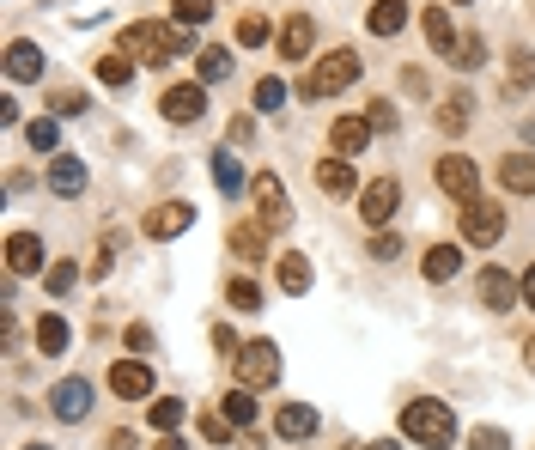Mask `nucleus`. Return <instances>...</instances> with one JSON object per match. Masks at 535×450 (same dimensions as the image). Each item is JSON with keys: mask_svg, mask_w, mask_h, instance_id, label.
I'll return each mask as SVG.
<instances>
[{"mask_svg": "<svg viewBox=\"0 0 535 450\" xmlns=\"http://www.w3.org/2000/svg\"><path fill=\"white\" fill-rule=\"evenodd\" d=\"M159 110H165V122H201V110H207V86H171V92L159 98Z\"/></svg>", "mask_w": 535, "mask_h": 450, "instance_id": "nucleus-12", "label": "nucleus"}, {"mask_svg": "<svg viewBox=\"0 0 535 450\" xmlns=\"http://www.w3.org/2000/svg\"><path fill=\"white\" fill-rule=\"evenodd\" d=\"M274 280H280V292H292V298H298V292H311V262L286 250V256L274 262Z\"/></svg>", "mask_w": 535, "mask_h": 450, "instance_id": "nucleus-24", "label": "nucleus"}, {"mask_svg": "<svg viewBox=\"0 0 535 450\" xmlns=\"http://www.w3.org/2000/svg\"><path fill=\"white\" fill-rule=\"evenodd\" d=\"M438 189L456 195V201H475V195H481V171H475V159H463V153L438 159Z\"/></svg>", "mask_w": 535, "mask_h": 450, "instance_id": "nucleus-8", "label": "nucleus"}, {"mask_svg": "<svg viewBox=\"0 0 535 450\" xmlns=\"http://www.w3.org/2000/svg\"><path fill=\"white\" fill-rule=\"evenodd\" d=\"M274 432H280V438H311V432H317V408H304V402H280Z\"/></svg>", "mask_w": 535, "mask_h": 450, "instance_id": "nucleus-18", "label": "nucleus"}, {"mask_svg": "<svg viewBox=\"0 0 535 450\" xmlns=\"http://www.w3.org/2000/svg\"><path fill=\"white\" fill-rule=\"evenodd\" d=\"M499 183H505L511 195H535V159H529V153L499 159Z\"/></svg>", "mask_w": 535, "mask_h": 450, "instance_id": "nucleus-20", "label": "nucleus"}, {"mask_svg": "<svg viewBox=\"0 0 535 450\" xmlns=\"http://www.w3.org/2000/svg\"><path fill=\"white\" fill-rule=\"evenodd\" d=\"M365 450H402V444H396V438H377V444H365Z\"/></svg>", "mask_w": 535, "mask_h": 450, "instance_id": "nucleus-51", "label": "nucleus"}, {"mask_svg": "<svg viewBox=\"0 0 535 450\" xmlns=\"http://www.w3.org/2000/svg\"><path fill=\"white\" fill-rule=\"evenodd\" d=\"M49 189H55V195H80V189H86V165L73 159V153L49 159Z\"/></svg>", "mask_w": 535, "mask_h": 450, "instance_id": "nucleus-19", "label": "nucleus"}, {"mask_svg": "<svg viewBox=\"0 0 535 450\" xmlns=\"http://www.w3.org/2000/svg\"><path fill=\"white\" fill-rule=\"evenodd\" d=\"M469 110H475V104H469V92H450V98H444V110H438V128H444V134H463V128H469Z\"/></svg>", "mask_w": 535, "mask_h": 450, "instance_id": "nucleus-27", "label": "nucleus"}, {"mask_svg": "<svg viewBox=\"0 0 535 450\" xmlns=\"http://www.w3.org/2000/svg\"><path fill=\"white\" fill-rule=\"evenodd\" d=\"M43 268V238L37 232H13L7 238V274H37Z\"/></svg>", "mask_w": 535, "mask_h": 450, "instance_id": "nucleus-15", "label": "nucleus"}, {"mask_svg": "<svg viewBox=\"0 0 535 450\" xmlns=\"http://www.w3.org/2000/svg\"><path fill=\"white\" fill-rule=\"evenodd\" d=\"M49 408H55V420H67V426L86 420V414H92V384H86V378H61V384L49 390Z\"/></svg>", "mask_w": 535, "mask_h": 450, "instance_id": "nucleus-10", "label": "nucleus"}, {"mask_svg": "<svg viewBox=\"0 0 535 450\" xmlns=\"http://www.w3.org/2000/svg\"><path fill=\"white\" fill-rule=\"evenodd\" d=\"M219 408H225V420H232V426H250V420H256V402H250V390H232Z\"/></svg>", "mask_w": 535, "mask_h": 450, "instance_id": "nucleus-35", "label": "nucleus"}, {"mask_svg": "<svg viewBox=\"0 0 535 450\" xmlns=\"http://www.w3.org/2000/svg\"><path fill=\"white\" fill-rule=\"evenodd\" d=\"M481 61H487V43H481V37H456L450 67H463V73H469V67H481Z\"/></svg>", "mask_w": 535, "mask_h": 450, "instance_id": "nucleus-33", "label": "nucleus"}, {"mask_svg": "<svg viewBox=\"0 0 535 450\" xmlns=\"http://www.w3.org/2000/svg\"><path fill=\"white\" fill-rule=\"evenodd\" d=\"M280 378V347L274 341H244L238 353V390H268Z\"/></svg>", "mask_w": 535, "mask_h": 450, "instance_id": "nucleus-4", "label": "nucleus"}, {"mask_svg": "<svg viewBox=\"0 0 535 450\" xmlns=\"http://www.w3.org/2000/svg\"><path fill=\"white\" fill-rule=\"evenodd\" d=\"M238 43H244V49H256V43H268V19H256V13H244V19H238Z\"/></svg>", "mask_w": 535, "mask_h": 450, "instance_id": "nucleus-40", "label": "nucleus"}, {"mask_svg": "<svg viewBox=\"0 0 535 450\" xmlns=\"http://www.w3.org/2000/svg\"><path fill=\"white\" fill-rule=\"evenodd\" d=\"M365 25H371V37H396L408 25V0H371Z\"/></svg>", "mask_w": 535, "mask_h": 450, "instance_id": "nucleus-17", "label": "nucleus"}, {"mask_svg": "<svg viewBox=\"0 0 535 450\" xmlns=\"http://www.w3.org/2000/svg\"><path fill=\"white\" fill-rule=\"evenodd\" d=\"M420 31H426V43H432L438 55L456 49V31H450V13H444V7H426V13H420Z\"/></svg>", "mask_w": 535, "mask_h": 450, "instance_id": "nucleus-25", "label": "nucleus"}, {"mask_svg": "<svg viewBox=\"0 0 535 450\" xmlns=\"http://www.w3.org/2000/svg\"><path fill=\"white\" fill-rule=\"evenodd\" d=\"M189 225H195V207H189V201H159V207H152V213H146V225H140V232L165 244V238H177V232H189Z\"/></svg>", "mask_w": 535, "mask_h": 450, "instance_id": "nucleus-9", "label": "nucleus"}, {"mask_svg": "<svg viewBox=\"0 0 535 450\" xmlns=\"http://www.w3.org/2000/svg\"><path fill=\"white\" fill-rule=\"evenodd\" d=\"M365 122H371V134H390L396 128V104H384V98L365 104Z\"/></svg>", "mask_w": 535, "mask_h": 450, "instance_id": "nucleus-39", "label": "nucleus"}, {"mask_svg": "<svg viewBox=\"0 0 535 450\" xmlns=\"http://www.w3.org/2000/svg\"><path fill=\"white\" fill-rule=\"evenodd\" d=\"M365 256H377V262H396V256H402V238H396V232H377Z\"/></svg>", "mask_w": 535, "mask_h": 450, "instance_id": "nucleus-44", "label": "nucleus"}, {"mask_svg": "<svg viewBox=\"0 0 535 450\" xmlns=\"http://www.w3.org/2000/svg\"><path fill=\"white\" fill-rule=\"evenodd\" d=\"M195 67H201V86H213V80H225V73H232V55H225V49H201Z\"/></svg>", "mask_w": 535, "mask_h": 450, "instance_id": "nucleus-32", "label": "nucleus"}, {"mask_svg": "<svg viewBox=\"0 0 535 450\" xmlns=\"http://www.w3.org/2000/svg\"><path fill=\"white\" fill-rule=\"evenodd\" d=\"M365 140H371V122H365V116H335V128H329V146H335L341 159L365 153Z\"/></svg>", "mask_w": 535, "mask_h": 450, "instance_id": "nucleus-16", "label": "nucleus"}, {"mask_svg": "<svg viewBox=\"0 0 535 450\" xmlns=\"http://www.w3.org/2000/svg\"><path fill=\"white\" fill-rule=\"evenodd\" d=\"M402 432L414 444H426V450H444L456 438V414H450V402H408L402 408Z\"/></svg>", "mask_w": 535, "mask_h": 450, "instance_id": "nucleus-2", "label": "nucleus"}, {"mask_svg": "<svg viewBox=\"0 0 535 450\" xmlns=\"http://www.w3.org/2000/svg\"><path fill=\"white\" fill-rule=\"evenodd\" d=\"M31 450H49V444H31Z\"/></svg>", "mask_w": 535, "mask_h": 450, "instance_id": "nucleus-53", "label": "nucleus"}, {"mask_svg": "<svg viewBox=\"0 0 535 450\" xmlns=\"http://www.w3.org/2000/svg\"><path fill=\"white\" fill-rule=\"evenodd\" d=\"M213 183H219V195H238L244 189V171H238L232 153H213Z\"/></svg>", "mask_w": 535, "mask_h": 450, "instance_id": "nucleus-31", "label": "nucleus"}, {"mask_svg": "<svg viewBox=\"0 0 535 450\" xmlns=\"http://www.w3.org/2000/svg\"><path fill=\"white\" fill-rule=\"evenodd\" d=\"M250 195H256V225H268V232H280V225L292 219V201H286V183L280 177H256Z\"/></svg>", "mask_w": 535, "mask_h": 450, "instance_id": "nucleus-7", "label": "nucleus"}, {"mask_svg": "<svg viewBox=\"0 0 535 450\" xmlns=\"http://www.w3.org/2000/svg\"><path fill=\"white\" fill-rule=\"evenodd\" d=\"M225 140H232V146L256 140V122H250V116H232V122H225Z\"/></svg>", "mask_w": 535, "mask_h": 450, "instance_id": "nucleus-46", "label": "nucleus"}, {"mask_svg": "<svg viewBox=\"0 0 535 450\" xmlns=\"http://www.w3.org/2000/svg\"><path fill=\"white\" fill-rule=\"evenodd\" d=\"M128 347H134V353H146V347H152V329H146V323H134V329H128Z\"/></svg>", "mask_w": 535, "mask_h": 450, "instance_id": "nucleus-49", "label": "nucleus"}, {"mask_svg": "<svg viewBox=\"0 0 535 450\" xmlns=\"http://www.w3.org/2000/svg\"><path fill=\"white\" fill-rule=\"evenodd\" d=\"M469 450H511V438H505L499 426H475V432H469Z\"/></svg>", "mask_w": 535, "mask_h": 450, "instance_id": "nucleus-41", "label": "nucleus"}, {"mask_svg": "<svg viewBox=\"0 0 535 450\" xmlns=\"http://www.w3.org/2000/svg\"><path fill=\"white\" fill-rule=\"evenodd\" d=\"M456 268H463V250H456V244H432V250H426V262H420V274H426L432 286H444Z\"/></svg>", "mask_w": 535, "mask_h": 450, "instance_id": "nucleus-21", "label": "nucleus"}, {"mask_svg": "<svg viewBox=\"0 0 535 450\" xmlns=\"http://www.w3.org/2000/svg\"><path fill=\"white\" fill-rule=\"evenodd\" d=\"M359 80V55L353 49H329L311 73H304V98H335Z\"/></svg>", "mask_w": 535, "mask_h": 450, "instance_id": "nucleus-3", "label": "nucleus"}, {"mask_svg": "<svg viewBox=\"0 0 535 450\" xmlns=\"http://www.w3.org/2000/svg\"><path fill=\"white\" fill-rule=\"evenodd\" d=\"M225 244H232V256H238V262H262L268 225H232V232H225Z\"/></svg>", "mask_w": 535, "mask_h": 450, "instance_id": "nucleus-22", "label": "nucleus"}, {"mask_svg": "<svg viewBox=\"0 0 535 450\" xmlns=\"http://www.w3.org/2000/svg\"><path fill=\"white\" fill-rule=\"evenodd\" d=\"M523 286L505 274V268H481V280H475V298H481V305L487 311H511V298H517Z\"/></svg>", "mask_w": 535, "mask_h": 450, "instance_id": "nucleus-13", "label": "nucleus"}, {"mask_svg": "<svg viewBox=\"0 0 535 450\" xmlns=\"http://www.w3.org/2000/svg\"><path fill=\"white\" fill-rule=\"evenodd\" d=\"M25 140L37 146V153H55V140H61V134H55V122H49V116H37V122L25 128Z\"/></svg>", "mask_w": 535, "mask_h": 450, "instance_id": "nucleus-38", "label": "nucleus"}, {"mask_svg": "<svg viewBox=\"0 0 535 450\" xmlns=\"http://www.w3.org/2000/svg\"><path fill=\"white\" fill-rule=\"evenodd\" d=\"M353 183H359V177H353L347 159H323V165H317V189H323V195H347Z\"/></svg>", "mask_w": 535, "mask_h": 450, "instance_id": "nucleus-26", "label": "nucleus"}, {"mask_svg": "<svg viewBox=\"0 0 535 450\" xmlns=\"http://www.w3.org/2000/svg\"><path fill=\"white\" fill-rule=\"evenodd\" d=\"M7 73H13V80H43V49L19 37V43L7 49Z\"/></svg>", "mask_w": 535, "mask_h": 450, "instance_id": "nucleus-23", "label": "nucleus"}, {"mask_svg": "<svg viewBox=\"0 0 535 450\" xmlns=\"http://www.w3.org/2000/svg\"><path fill=\"white\" fill-rule=\"evenodd\" d=\"M55 110H61V116H80V110H86V92H55Z\"/></svg>", "mask_w": 535, "mask_h": 450, "instance_id": "nucleus-47", "label": "nucleus"}, {"mask_svg": "<svg viewBox=\"0 0 535 450\" xmlns=\"http://www.w3.org/2000/svg\"><path fill=\"white\" fill-rule=\"evenodd\" d=\"M122 55L134 61L140 55V67H171V61H183L189 55V31H165V25H128L122 31Z\"/></svg>", "mask_w": 535, "mask_h": 450, "instance_id": "nucleus-1", "label": "nucleus"}, {"mask_svg": "<svg viewBox=\"0 0 535 450\" xmlns=\"http://www.w3.org/2000/svg\"><path fill=\"white\" fill-rule=\"evenodd\" d=\"M523 86H535V55H511V92H523Z\"/></svg>", "mask_w": 535, "mask_h": 450, "instance_id": "nucleus-42", "label": "nucleus"}, {"mask_svg": "<svg viewBox=\"0 0 535 450\" xmlns=\"http://www.w3.org/2000/svg\"><path fill=\"white\" fill-rule=\"evenodd\" d=\"M517 286H523V305H529V311H535V268H529V274H523V280H517Z\"/></svg>", "mask_w": 535, "mask_h": 450, "instance_id": "nucleus-50", "label": "nucleus"}, {"mask_svg": "<svg viewBox=\"0 0 535 450\" xmlns=\"http://www.w3.org/2000/svg\"><path fill=\"white\" fill-rule=\"evenodd\" d=\"M98 80H104L110 92H122V86L134 80V61H128L122 49H116V55H104V61H98Z\"/></svg>", "mask_w": 535, "mask_h": 450, "instance_id": "nucleus-29", "label": "nucleus"}, {"mask_svg": "<svg viewBox=\"0 0 535 450\" xmlns=\"http://www.w3.org/2000/svg\"><path fill=\"white\" fill-rule=\"evenodd\" d=\"M67 347V323L61 317H43L37 323V353H61Z\"/></svg>", "mask_w": 535, "mask_h": 450, "instance_id": "nucleus-34", "label": "nucleus"}, {"mask_svg": "<svg viewBox=\"0 0 535 450\" xmlns=\"http://www.w3.org/2000/svg\"><path fill=\"white\" fill-rule=\"evenodd\" d=\"M463 238H469V244H481V250H487V244H499V238H505V213H499L493 201H481V195H475V201H463Z\"/></svg>", "mask_w": 535, "mask_h": 450, "instance_id": "nucleus-5", "label": "nucleus"}, {"mask_svg": "<svg viewBox=\"0 0 535 450\" xmlns=\"http://www.w3.org/2000/svg\"><path fill=\"white\" fill-rule=\"evenodd\" d=\"M110 390L128 396V402L152 396V365H146V359H122V365H110Z\"/></svg>", "mask_w": 535, "mask_h": 450, "instance_id": "nucleus-11", "label": "nucleus"}, {"mask_svg": "<svg viewBox=\"0 0 535 450\" xmlns=\"http://www.w3.org/2000/svg\"><path fill=\"white\" fill-rule=\"evenodd\" d=\"M256 110H286V80H256Z\"/></svg>", "mask_w": 535, "mask_h": 450, "instance_id": "nucleus-37", "label": "nucleus"}, {"mask_svg": "<svg viewBox=\"0 0 535 450\" xmlns=\"http://www.w3.org/2000/svg\"><path fill=\"white\" fill-rule=\"evenodd\" d=\"M225 298H232L238 311H262V286L256 280H232V286H225Z\"/></svg>", "mask_w": 535, "mask_h": 450, "instance_id": "nucleus-36", "label": "nucleus"}, {"mask_svg": "<svg viewBox=\"0 0 535 450\" xmlns=\"http://www.w3.org/2000/svg\"><path fill=\"white\" fill-rule=\"evenodd\" d=\"M396 207H402V183L396 177H377V183L359 189V213H365V225H377V232H384V219H396Z\"/></svg>", "mask_w": 535, "mask_h": 450, "instance_id": "nucleus-6", "label": "nucleus"}, {"mask_svg": "<svg viewBox=\"0 0 535 450\" xmlns=\"http://www.w3.org/2000/svg\"><path fill=\"white\" fill-rule=\"evenodd\" d=\"M523 359H529V371H535V335H529V341H523Z\"/></svg>", "mask_w": 535, "mask_h": 450, "instance_id": "nucleus-52", "label": "nucleus"}, {"mask_svg": "<svg viewBox=\"0 0 535 450\" xmlns=\"http://www.w3.org/2000/svg\"><path fill=\"white\" fill-rule=\"evenodd\" d=\"M274 43H280V61H304V55H311V43H317V25L304 19V13H292Z\"/></svg>", "mask_w": 535, "mask_h": 450, "instance_id": "nucleus-14", "label": "nucleus"}, {"mask_svg": "<svg viewBox=\"0 0 535 450\" xmlns=\"http://www.w3.org/2000/svg\"><path fill=\"white\" fill-rule=\"evenodd\" d=\"M201 438L207 444H225V438H232V420H225V414H201Z\"/></svg>", "mask_w": 535, "mask_h": 450, "instance_id": "nucleus-45", "label": "nucleus"}, {"mask_svg": "<svg viewBox=\"0 0 535 450\" xmlns=\"http://www.w3.org/2000/svg\"><path fill=\"white\" fill-rule=\"evenodd\" d=\"M213 347H219V353H232V359H238V353H244V347H238V335H232V329H225V323H219V329H213Z\"/></svg>", "mask_w": 535, "mask_h": 450, "instance_id": "nucleus-48", "label": "nucleus"}, {"mask_svg": "<svg viewBox=\"0 0 535 450\" xmlns=\"http://www.w3.org/2000/svg\"><path fill=\"white\" fill-rule=\"evenodd\" d=\"M73 280H80V268H73V262H49V292H55V298L73 292Z\"/></svg>", "mask_w": 535, "mask_h": 450, "instance_id": "nucleus-43", "label": "nucleus"}, {"mask_svg": "<svg viewBox=\"0 0 535 450\" xmlns=\"http://www.w3.org/2000/svg\"><path fill=\"white\" fill-rule=\"evenodd\" d=\"M146 420H152V432H177L183 426V402L177 396H159V402L146 408Z\"/></svg>", "mask_w": 535, "mask_h": 450, "instance_id": "nucleus-30", "label": "nucleus"}, {"mask_svg": "<svg viewBox=\"0 0 535 450\" xmlns=\"http://www.w3.org/2000/svg\"><path fill=\"white\" fill-rule=\"evenodd\" d=\"M171 19H177V31H201L213 19V0H171Z\"/></svg>", "mask_w": 535, "mask_h": 450, "instance_id": "nucleus-28", "label": "nucleus"}]
</instances>
